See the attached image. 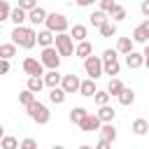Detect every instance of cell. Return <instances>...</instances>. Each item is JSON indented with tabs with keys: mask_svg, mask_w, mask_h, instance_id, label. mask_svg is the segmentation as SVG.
Masks as SVG:
<instances>
[{
	"mask_svg": "<svg viewBox=\"0 0 149 149\" xmlns=\"http://www.w3.org/2000/svg\"><path fill=\"white\" fill-rule=\"evenodd\" d=\"M12 42L21 49H33L37 44V33L33 28H26V26H16L12 30Z\"/></svg>",
	"mask_w": 149,
	"mask_h": 149,
	"instance_id": "1",
	"label": "cell"
},
{
	"mask_svg": "<svg viewBox=\"0 0 149 149\" xmlns=\"http://www.w3.org/2000/svg\"><path fill=\"white\" fill-rule=\"evenodd\" d=\"M102 74H109V77H116V74H119L116 49H105V51H102Z\"/></svg>",
	"mask_w": 149,
	"mask_h": 149,
	"instance_id": "2",
	"label": "cell"
},
{
	"mask_svg": "<svg viewBox=\"0 0 149 149\" xmlns=\"http://www.w3.org/2000/svg\"><path fill=\"white\" fill-rule=\"evenodd\" d=\"M26 109H28V116H30L35 123H40V126H42V123H47V121H49V109H47L42 102L33 100V102H30Z\"/></svg>",
	"mask_w": 149,
	"mask_h": 149,
	"instance_id": "3",
	"label": "cell"
},
{
	"mask_svg": "<svg viewBox=\"0 0 149 149\" xmlns=\"http://www.w3.org/2000/svg\"><path fill=\"white\" fill-rule=\"evenodd\" d=\"M40 61H42L44 68H49V70H58V65H61V54H58L56 47H44Z\"/></svg>",
	"mask_w": 149,
	"mask_h": 149,
	"instance_id": "4",
	"label": "cell"
},
{
	"mask_svg": "<svg viewBox=\"0 0 149 149\" xmlns=\"http://www.w3.org/2000/svg\"><path fill=\"white\" fill-rule=\"evenodd\" d=\"M54 42H56V49L61 56H72L74 47H72V37L68 33H54Z\"/></svg>",
	"mask_w": 149,
	"mask_h": 149,
	"instance_id": "5",
	"label": "cell"
},
{
	"mask_svg": "<svg viewBox=\"0 0 149 149\" xmlns=\"http://www.w3.org/2000/svg\"><path fill=\"white\" fill-rule=\"evenodd\" d=\"M44 23H47V28L51 30V33H65L68 30V19L63 16V14H47V19H44Z\"/></svg>",
	"mask_w": 149,
	"mask_h": 149,
	"instance_id": "6",
	"label": "cell"
},
{
	"mask_svg": "<svg viewBox=\"0 0 149 149\" xmlns=\"http://www.w3.org/2000/svg\"><path fill=\"white\" fill-rule=\"evenodd\" d=\"M84 70H86V74H88L91 79H98V77L102 74V58H98V56H86V58H84Z\"/></svg>",
	"mask_w": 149,
	"mask_h": 149,
	"instance_id": "7",
	"label": "cell"
},
{
	"mask_svg": "<svg viewBox=\"0 0 149 149\" xmlns=\"http://www.w3.org/2000/svg\"><path fill=\"white\" fill-rule=\"evenodd\" d=\"M79 77L77 74H63L61 77V88L65 91V93H77L79 91Z\"/></svg>",
	"mask_w": 149,
	"mask_h": 149,
	"instance_id": "8",
	"label": "cell"
},
{
	"mask_svg": "<svg viewBox=\"0 0 149 149\" xmlns=\"http://www.w3.org/2000/svg\"><path fill=\"white\" fill-rule=\"evenodd\" d=\"M100 119H98V114H86L81 121H79V128L84 130V133H93V130H98L100 128Z\"/></svg>",
	"mask_w": 149,
	"mask_h": 149,
	"instance_id": "9",
	"label": "cell"
},
{
	"mask_svg": "<svg viewBox=\"0 0 149 149\" xmlns=\"http://www.w3.org/2000/svg\"><path fill=\"white\" fill-rule=\"evenodd\" d=\"M23 70H26V74H44V72H42L44 65H42V61H37V58H26V61H23Z\"/></svg>",
	"mask_w": 149,
	"mask_h": 149,
	"instance_id": "10",
	"label": "cell"
},
{
	"mask_svg": "<svg viewBox=\"0 0 149 149\" xmlns=\"http://www.w3.org/2000/svg\"><path fill=\"white\" fill-rule=\"evenodd\" d=\"M44 19H47V12L42 9V7H33V9H28V19L26 21H30L33 26H40V23H44Z\"/></svg>",
	"mask_w": 149,
	"mask_h": 149,
	"instance_id": "11",
	"label": "cell"
},
{
	"mask_svg": "<svg viewBox=\"0 0 149 149\" xmlns=\"http://www.w3.org/2000/svg\"><path fill=\"white\" fill-rule=\"evenodd\" d=\"M98 130H100V137H102V140H107L109 144L116 140V128L112 126V121H105V123H100V128H98Z\"/></svg>",
	"mask_w": 149,
	"mask_h": 149,
	"instance_id": "12",
	"label": "cell"
},
{
	"mask_svg": "<svg viewBox=\"0 0 149 149\" xmlns=\"http://www.w3.org/2000/svg\"><path fill=\"white\" fill-rule=\"evenodd\" d=\"M126 65H128L130 70H137V68L144 65V56L137 54V51H128V54H126Z\"/></svg>",
	"mask_w": 149,
	"mask_h": 149,
	"instance_id": "13",
	"label": "cell"
},
{
	"mask_svg": "<svg viewBox=\"0 0 149 149\" xmlns=\"http://www.w3.org/2000/svg\"><path fill=\"white\" fill-rule=\"evenodd\" d=\"M95 91H98V88H95V79H91V77H88L86 81H81V84H79V93H81L84 98H93V93H95Z\"/></svg>",
	"mask_w": 149,
	"mask_h": 149,
	"instance_id": "14",
	"label": "cell"
},
{
	"mask_svg": "<svg viewBox=\"0 0 149 149\" xmlns=\"http://www.w3.org/2000/svg\"><path fill=\"white\" fill-rule=\"evenodd\" d=\"M28 19V12L21 9V7H14L9 12V21H14V26H23V21Z\"/></svg>",
	"mask_w": 149,
	"mask_h": 149,
	"instance_id": "15",
	"label": "cell"
},
{
	"mask_svg": "<svg viewBox=\"0 0 149 149\" xmlns=\"http://www.w3.org/2000/svg\"><path fill=\"white\" fill-rule=\"evenodd\" d=\"M65 91L61 88V86H51V91H49V100L54 102V105H61V102H65Z\"/></svg>",
	"mask_w": 149,
	"mask_h": 149,
	"instance_id": "16",
	"label": "cell"
},
{
	"mask_svg": "<svg viewBox=\"0 0 149 149\" xmlns=\"http://www.w3.org/2000/svg\"><path fill=\"white\" fill-rule=\"evenodd\" d=\"M128 51H133V37H119V42H116V54H128Z\"/></svg>",
	"mask_w": 149,
	"mask_h": 149,
	"instance_id": "17",
	"label": "cell"
},
{
	"mask_svg": "<svg viewBox=\"0 0 149 149\" xmlns=\"http://www.w3.org/2000/svg\"><path fill=\"white\" fill-rule=\"evenodd\" d=\"M93 54V47H91V42H86V40H79V44H77V49H74V56H81V58H86V56H91Z\"/></svg>",
	"mask_w": 149,
	"mask_h": 149,
	"instance_id": "18",
	"label": "cell"
},
{
	"mask_svg": "<svg viewBox=\"0 0 149 149\" xmlns=\"http://www.w3.org/2000/svg\"><path fill=\"white\" fill-rule=\"evenodd\" d=\"M116 98H119V102H121V105H133V102H135V91L123 86V88H121V93H119Z\"/></svg>",
	"mask_w": 149,
	"mask_h": 149,
	"instance_id": "19",
	"label": "cell"
},
{
	"mask_svg": "<svg viewBox=\"0 0 149 149\" xmlns=\"http://www.w3.org/2000/svg\"><path fill=\"white\" fill-rule=\"evenodd\" d=\"M95 114H98V119L105 123V121H114V114H116V112H114L109 105H100V109H98Z\"/></svg>",
	"mask_w": 149,
	"mask_h": 149,
	"instance_id": "20",
	"label": "cell"
},
{
	"mask_svg": "<svg viewBox=\"0 0 149 149\" xmlns=\"http://www.w3.org/2000/svg\"><path fill=\"white\" fill-rule=\"evenodd\" d=\"M42 86H44V79H42L40 74H30V77H28V88H30L33 93H40Z\"/></svg>",
	"mask_w": 149,
	"mask_h": 149,
	"instance_id": "21",
	"label": "cell"
},
{
	"mask_svg": "<svg viewBox=\"0 0 149 149\" xmlns=\"http://www.w3.org/2000/svg\"><path fill=\"white\" fill-rule=\"evenodd\" d=\"M98 30H100V35H102V37H112V35H116V23H112V21L107 19Z\"/></svg>",
	"mask_w": 149,
	"mask_h": 149,
	"instance_id": "22",
	"label": "cell"
},
{
	"mask_svg": "<svg viewBox=\"0 0 149 149\" xmlns=\"http://www.w3.org/2000/svg\"><path fill=\"white\" fill-rule=\"evenodd\" d=\"M51 42H54V33L47 28V30H42V33H37V44H42V47H51Z\"/></svg>",
	"mask_w": 149,
	"mask_h": 149,
	"instance_id": "23",
	"label": "cell"
},
{
	"mask_svg": "<svg viewBox=\"0 0 149 149\" xmlns=\"http://www.w3.org/2000/svg\"><path fill=\"white\" fill-rule=\"evenodd\" d=\"M58 84H61V74H58L56 70H49V72L44 74V86L51 88V86H58Z\"/></svg>",
	"mask_w": 149,
	"mask_h": 149,
	"instance_id": "24",
	"label": "cell"
},
{
	"mask_svg": "<svg viewBox=\"0 0 149 149\" xmlns=\"http://www.w3.org/2000/svg\"><path fill=\"white\" fill-rule=\"evenodd\" d=\"M86 114H88V112H86L84 107H72V109H70V121H72L74 126H79V121H81Z\"/></svg>",
	"mask_w": 149,
	"mask_h": 149,
	"instance_id": "25",
	"label": "cell"
},
{
	"mask_svg": "<svg viewBox=\"0 0 149 149\" xmlns=\"http://www.w3.org/2000/svg\"><path fill=\"white\" fill-rule=\"evenodd\" d=\"M147 130H149L147 119H135V121H133V133H135V135H147Z\"/></svg>",
	"mask_w": 149,
	"mask_h": 149,
	"instance_id": "26",
	"label": "cell"
},
{
	"mask_svg": "<svg viewBox=\"0 0 149 149\" xmlns=\"http://www.w3.org/2000/svg\"><path fill=\"white\" fill-rule=\"evenodd\" d=\"M88 19H91V23H93L95 28H100V26H102V23L107 21V12H102V9H98V12H93V14L88 16Z\"/></svg>",
	"mask_w": 149,
	"mask_h": 149,
	"instance_id": "27",
	"label": "cell"
},
{
	"mask_svg": "<svg viewBox=\"0 0 149 149\" xmlns=\"http://www.w3.org/2000/svg\"><path fill=\"white\" fill-rule=\"evenodd\" d=\"M70 37L72 40H86V26H81V23H74L72 26V33H70Z\"/></svg>",
	"mask_w": 149,
	"mask_h": 149,
	"instance_id": "28",
	"label": "cell"
},
{
	"mask_svg": "<svg viewBox=\"0 0 149 149\" xmlns=\"http://www.w3.org/2000/svg\"><path fill=\"white\" fill-rule=\"evenodd\" d=\"M121 88H123V81L116 79V77H112V79H109V86H107V93H109V95H119Z\"/></svg>",
	"mask_w": 149,
	"mask_h": 149,
	"instance_id": "29",
	"label": "cell"
},
{
	"mask_svg": "<svg viewBox=\"0 0 149 149\" xmlns=\"http://www.w3.org/2000/svg\"><path fill=\"white\" fill-rule=\"evenodd\" d=\"M12 56H16V44L12 42V44H0V58H12Z\"/></svg>",
	"mask_w": 149,
	"mask_h": 149,
	"instance_id": "30",
	"label": "cell"
},
{
	"mask_svg": "<svg viewBox=\"0 0 149 149\" xmlns=\"http://www.w3.org/2000/svg\"><path fill=\"white\" fill-rule=\"evenodd\" d=\"M0 147H2V149H16V147H19V140L12 137V135H2V137H0Z\"/></svg>",
	"mask_w": 149,
	"mask_h": 149,
	"instance_id": "31",
	"label": "cell"
},
{
	"mask_svg": "<svg viewBox=\"0 0 149 149\" xmlns=\"http://www.w3.org/2000/svg\"><path fill=\"white\" fill-rule=\"evenodd\" d=\"M33 100H35V93H33L30 88H26L23 93H19V102H21L23 107H28V105H30Z\"/></svg>",
	"mask_w": 149,
	"mask_h": 149,
	"instance_id": "32",
	"label": "cell"
},
{
	"mask_svg": "<svg viewBox=\"0 0 149 149\" xmlns=\"http://www.w3.org/2000/svg\"><path fill=\"white\" fill-rule=\"evenodd\" d=\"M109 98H112V95H109L107 91H95V93H93V100H95V105H98V107H100V105H107V102H109Z\"/></svg>",
	"mask_w": 149,
	"mask_h": 149,
	"instance_id": "33",
	"label": "cell"
},
{
	"mask_svg": "<svg viewBox=\"0 0 149 149\" xmlns=\"http://www.w3.org/2000/svg\"><path fill=\"white\" fill-rule=\"evenodd\" d=\"M147 40H149V37H147V35H144V30H142V28L137 26V28L133 30V42H140V44H147Z\"/></svg>",
	"mask_w": 149,
	"mask_h": 149,
	"instance_id": "34",
	"label": "cell"
},
{
	"mask_svg": "<svg viewBox=\"0 0 149 149\" xmlns=\"http://www.w3.org/2000/svg\"><path fill=\"white\" fill-rule=\"evenodd\" d=\"M116 7H119V5H116V0H100V9H102V12H107V14H112Z\"/></svg>",
	"mask_w": 149,
	"mask_h": 149,
	"instance_id": "35",
	"label": "cell"
},
{
	"mask_svg": "<svg viewBox=\"0 0 149 149\" xmlns=\"http://www.w3.org/2000/svg\"><path fill=\"white\" fill-rule=\"evenodd\" d=\"M9 12H12V7H9V2H7V0H0V21H5V19H9Z\"/></svg>",
	"mask_w": 149,
	"mask_h": 149,
	"instance_id": "36",
	"label": "cell"
},
{
	"mask_svg": "<svg viewBox=\"0 0 149 149\" xmlns=\"http://www.w3.org/2000/svg\"><path fill=\"white\" fill-rule=\"evenodd\" d=\"M112 19H114V21H123V19H126V9H123V7H116V9L112 12Z\"/></svg>",
	"mask_w": 149,
	"mask_h": 149,
	"instance_id": "37",
	"label": "cell"
},
{
	"mask_svg": "<svg viewBox=\"0 0 149 149\" xmlns=\"http://www.w3.org/2000/svg\"><path fill=\"white\" fill-rule=\"evenodd\" d=\"M35 5H37L35 0H19V7H21V9H26V12H28V9H33Z\"/></svg>",
	"mask_w": 149,
	"mask_h": 149,
	"instance_id": "38",
	"label": "cell"
},
{
	"mask_svg": "<svg viewBox=\"0 0 149 149\" xmlns=\"http://www.w3.org/2000/svg\"><path fill=\"white\" fill-rule=\"evenodd\" d=\"M21 147H23V149H35V147H37V142L28 137V140H23V142H21Z\"/></svg>",
	"mask_w": 149,
	"mask_h": 149,
	"instance_id": "39",
	"label": "cell"
},
{
	"mask_svg": "<svg viewBox=\"0 0 149 149\" xmlns=\"http://www.w3.org/2000/svg\"><path fill=\"white\" fill-rule=\"evenodd\" d=\"M5 72H9V61L0 58V74H5Z\"/></svg>",
	"mask_w": 149,
	"mask_h": 149,
	"instance_id": "40",
	"label": "cell"
},
{
	"mask_svg": "<svg viewBox=\"0 0 149 149\" xmlns=\"http://www.w3.org/2000/svg\"><path fill=\"white\" fill-rule=\"evenodd\" d=\"M140 12H142L144 16H149V0H142V5H140Z\"/></svg>",
	"mask_w": 149,
	"mask_h": 149,
	"instance_id": "41",
	"label": "cell"
},
{
	"mask_svg": "<svg viewBox=\"0 0 149 149\" xmlns=\"http://www.w3.org/2000/svg\"><path fill=\"white\" fill-rule=\"evenodd\" d=\"M140 28H142V30H144V35L149 37V19H147V21H142V23H140Z\"/></svg>",
	"mask_w": 149,
	"mask_h": 149,
	"instance_id": "42",
	"label": "cell"
},
{
	"mask_svg": "<svg viewBox=\"0 0 149 149\" xmlns=\"http://www.w3.org/2000/svg\"><path fill=\"white\" fill-rule=\"evenodd\" d=\"M93 2H98V0H77L79 7H88V5H93Z\"/></svg>",
	"mask_w": 149,
	"mask_h": 149,
	"instance_id": "43",
	"label": "cell"
},
{
	"mask_svg": "<svg viewBox=\"0 0 149 149\" xmlns=\"http://www.w3.org/2000/svg\"><path fill=\"white\" fill-rule=\"evenodd\" d=\"M107 147H109V142H107V140H102V137H100V142H98V149H107Z\"/></svg>",
	"mask_w": 149,
	"mask_h": 149,
	"instance_id": "44",
	"label": "cell"
},
{
	"mask_svg": "<svg viewBox=\"0 0 149 149\" xmlns=\"http://www.w3.org/2000/svg\"><path fill=\"white\" fill-rule=\"evenodd\" d=\"M142 56H144V58H147V56H149V44H147V47H144V51H142Z\"/></svg>",
	"mask_w": 149,
	"mask_h": 149,
	"instance_id": "45",
	"label": "cell"
},
{
	"mask_svg": "<svg viewBox=\"0 0 149 149\" xmlns=\"http://www.w3.org/2000/svg\"><path fill=\"white\" fill-rule=\"evenodd\" d=\"M144 65H147V70H149V56H147V58H144Z\"/></svg>",
	"mask_w": 149,
	"mask_h": 149,
	"instance_id": "46",
	"label": "cell"
},
{
	"mask_svg": "<svg viewBox=\"0 0 149 149\" xmlns=\"http://www.w3.org/2000/svg\"><path fill=\"white\" fill-rule=\"evenodd\" d=\"M2 135H5V128H2V126H0V137H2Z\"/></svg>",
	"mask_w": 149,
	"mask_h": 149,
	"instance_id": "47",
	"label": "cell"
},
{
	"mask_svg": "<svg viewBox=\"0 0 149 149\" xmlns=\"http://www.w3.org/2000/svg\"><path fill=\"white\" fill-rule=\"evenodd\" d=\"M0 33H2V21H0Z\"/></svg>",
	"mask_w": 149,
	"mask_h": 149,
	"instance_id": "48",
	"label": "cell"
}]
</instances>
